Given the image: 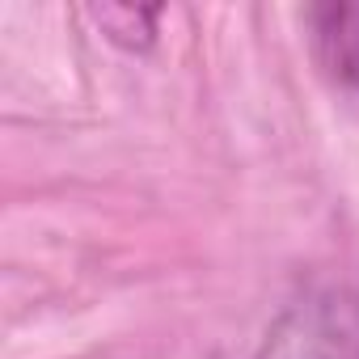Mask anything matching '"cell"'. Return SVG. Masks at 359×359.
Masks as SVG:
<instances>
[{
  "mask_svg": "<svg viewBox=\"0 0 359 359\" xmlns=\"http://www.w3.org/2000/svg\"><path fill=\"white\" fill-rule=\"evenodd\" d=\"M254 359H359V287H304L271 321Z\"/></svg>",
  "mask_w": 359,
  "mask_h": 359,
  "instance_id": "1",
  "label": "cell"
},
{
  "mask_svg": "<svg viewBox=\"0 0 359 359\" xmlns=\"http://www.w3.org/2000/svg\"><path fill=\"white\" fill-rule=\"evenodd\" d=\"M304 22L321 76L334 89L359 93V5H313Z\"/></svg>",
  "mask_w": 359,
  "mask_h": 359,
  "instance_id": "2",
  "label": "cell"
},
{
  "mask_svg": "<svg viewBox=\"0 0 359 359\" xmlns=\"http://www.w3.org/2000/svg\"><path fill=\"white\" fill-rule=\"evenodd\" d=\"M161 5H89L85 18L123 51H148L156 43V22H161Z\"/></svg>",
  "mask_w": 359,
  "mask_h": 359,
  "instance_id": "3",
  "label": "cell"
}]
</instances>
